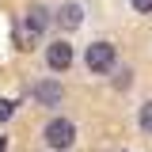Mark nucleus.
<instances>
[{
	"label": "nucleus",
	"instance_id": "1",
	"mask_svg": "<svg viewBox=\"0 0 152 152\" xmlns=\"http://www.w3.org/2000/svg\"><path fill=\"white\" fill-rule=\"evenodd\" d=\"M42 141H46L53 152H65V148H72V141H76V126L69 122V118H53V122H46Z\"/></svg>",
	"mask_w": 152,
	"mask_h": 152
},
{
	"label": "nucleus",
	"instance_id": "2",
	"mask_svg": "<svg viewBox=\"0 0 152 152\" xmlns=\"http://www.w3.org/2000/svg\"><path fill=\"white\" fill-rule=\"evenodd\" d=\"M84 61H88V69H91V72H110L114 69V46L110 42H91V46H88V53H84Z\"/></svg>",
	"mask_w": 152,
	"mask_h": 152
},
{
	"label": "nucleus",
	"instance_id": "3",
	"mask_svg": "<svg viewBox=\"0 0 152 152\" xmlns=\"http://www.w3.org/2000/svg\"><path fill=\"white\" fill-rule=\"evenodd\" d=\"M46 65L53 69V72H65L69 65H72V46H69V38H57L46 46Z\"/></svg>",
	"mask_w": 152,
	"mask_h": 152
},
{
	"label": "nucleus",
	"instance_id": "4",
	"mask_svg": "<svg viewBox=\"0 0 152 152\" xmlns=\"http://www.w3.org/2000/svg\"><path fill=\"white\" fill-rule=\"evenodd\" d=\"M53 19H57V27H61V31H76V27L84 23V4H80V0H65V4L57 8Z\"/></svg>",
	"mask_w": 152,
	"mask_h": 152
},
{
	"label": "nucleus",
	"instance_id": "5",
	"mask_svg": "<svg viewBox=\"0 0 152 152\" xmlns=\"http://www.w3.org/2000/svg\"><path fill=\"white\" fill-rule=\"evenodd\" d=\"M34 99H38V107H61L65 88H61L57 80H38L34 84Z\"/></svg>",
	"mask_w": 152,
	"mask_h": 152
},
{
	"label": "nucleus",
	"instance_id": "6",
	"mask_svg": "<svg viewBox=\"0 0 152 152\" xmlns=\"http://www.w3.org/2000/svg\"><path fill=\"white\" fill-rule=\"evenodd\" d=\"M50 23H53V19H50V8H42V4H31V8H27V15H23V27H27L34 38L42 34Z\"/></svg>",
	"mask_w": 152,
	"mask_h": 152
},
{
	"label": "nucleus",
	"instance_id": "7",
	"mask_svg": "<svg viewBox=\"0 0 152 152\" xmlns=\"http://www.w3.org/2000/svg\"><path fill=\"white\" fill-rule=\"evenodd\" d=\"M141 129H145V133H152V99L141 107Z\"/></svg>",
	"mask_w": 152,
	"mask_h": 152
},
{
	"label": "nucleus",
	"instance_id": "8",
	"mask_svg": "<svg viewBox=\"0 0 152 152\" xmlns=\"http://www.w3.org/2000/svg\"><path fill=\"white\" fill-rule=\"evenodd\" d=\"M15 99H0V122H8V118H12V114H15Z\"/></svg>",
	"mask_w": 152,
	"mask_h": 152
},
{
	"label": "nucleus",
	"instance_id": "9",
	"mask_svg": "<svg viewBox=\"0 0 152 152\" xmlns=\"http://www.w3.org/2000/svg\"><path fill=\"white\" fill-rule=\"evenodd\" d=\"M129 4H133V12H141V15L152 12V0H129Z\"/></svg>",
	"mask_w": 152,
	"mask_h": 152
},
{
	"label": "nucleus",
	"instance_id": "10",
	"mask_svg": "<svg viewBox=\"0 0 152 152\" xmlns=\"http://www.w3.org/2000/svg\"><path fill=\"white\" fill-rule=\"evenodd\" d=\"M126 84H133V72H129V69H122V72H118V88H126Z\"/></svg>",
	"mask_w": 152,
	"mask_h": 152
},
{
	"label": "nucleus",
	"instance_id": "11",
	"mask_svg": "<svg viewBox=\"0 0 152 152\" xmlns=\"http://www.w3.org/2000/svg\"><path fill=\"white\" fill-rule=\"evenodd\" d=\"M4 148H8V137H0V152H4Z\"/></svg>",
	"mask_w": 152,
	"mask_h": 152
}]
</instances>
